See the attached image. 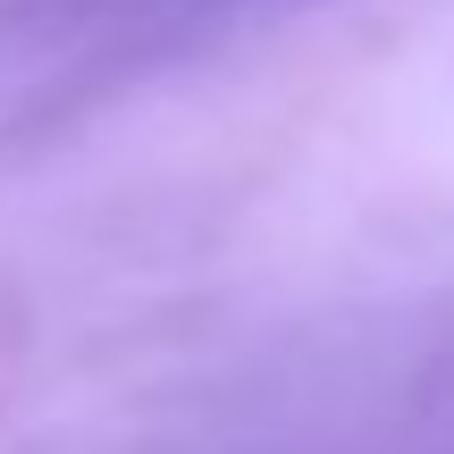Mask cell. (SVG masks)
<instances>
[]
</instances>
